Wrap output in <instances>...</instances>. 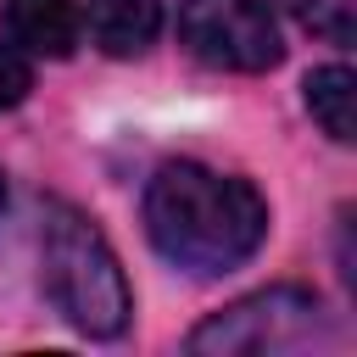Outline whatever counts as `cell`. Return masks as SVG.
Instances as JSON below:
<instances>
[{"label":"cell","mask_w":357,"mask_h":357,"mask_svg":"<svg viewBox=\"0 0 357 357\" xmlns=\"http://www.w3.org/2000/svg\"><path fill=\"white\" fill-rule=\"evenodd\" d=\"M145 234L173 268L212 279L257 257L268 240V201L251 178L201 162H167L145 190Z\"/></svg>","instance_id":"obj_1"},{"label":"cell","mask_w":357,"mask_h":357,"mask_svg":"<svg viewBox=\"0 0 357 357\" xmlns=\"http://www.w3.org/2000/svg\"><path fill=\"white\" fill-rule=\"evenodd\" d=\"M39 268H45V290L56 301V312L95 335V340H112L128 329V312H134V296H128V279L106 245V234L67 201H50L45 206V234H39Z\"/></svg>","instance_id":"obj_2"},{"label":"cell","mask_w":357,"mask_h":357,"mask_svg":"<svg viewBox=\"0 0 357 357\" xmlns=\"http://www.w3.org/2000/svg\"><path fill=\"white\" fill-rule=\"evenodd\" d=\"M178 45L218 73H268L284 56L268 0H184Z\"/></svg>","instance_id":"obj_3"},{"label":"cell","mask_w":357,"mask_h":357,"mask_svg":"<svg viewBox=\"0 0 357 357\" xmlns=\"http://www.w3.org/2000/svg\"><path fill=\"white\" fill-rule=\"evenodd\" d=\"M312 312H318L312 290L273 284L212 312L201 329H190V351H290L312 335Z\"/></svg>","instance_id":"obj_4"},{"label":"cell","mask_w":357,"mask_h":357,"mask_svg":"<svg viewBox=\"0 0 357 357\" xmlns=\"http://www.w3.org/2000/svg\"><path fill=\"white\" fill-rule=\"evenodd\" d=\"M6 33L11 45H22L28 56H73L84 22L73 0H6Z\"/></svg>","instance_id":"obj_5"},{"label":"cell","mask_w":357,"mask_h":357,"mask_svg":"<svg viewBox=\"0 0 357 357\" xmlns=\"http://www.w3.org/2000/svg\"><path fill=\"white\" fill-rule=\"evenodd\" d=\"M95 39V50L106 56H145L151 39L162 33V6L156 0H89V11L78 17Z\"/></svg>","instance_id":"obj_6"},{"label":"cell","mask_w":357,"mask_h":357,"mask_svg":"<svg viewBox=\"0 0 357 357\" xmlns=\"http://www.w3.org/2000/svg\"><path fill=\"white\" fill-rule=\"evenodd\" d=\"M307 112L324 123V134L329 139H340V145H351V128H357V73L351 67H318V73H307Z\"/></svg>","instance_id":"obj_7"},{"label":"cell","mask_w":357,"mask_h":357,"mask_svg":"<svg viewBox=\"0 0 357 357\" xmlns=\"http://www.w3.org/2000/svg\"><path fill=\"white\" fill-rule=\"evenodd\" d=\"M296 17H301L312 33L346 39V28H351V0H296Z\"/></svg>","instance_id":"obj_8"},{"label":"cell","mask_w":357,"mask_h":357,"mask_svg":"<svg viewBox=\"0 0 357 357\" xmlns=\"http://www.w3.org/2000/svg\"><path fill=\"white\" fill-rule=\"evenodd\" d=\"M28 89H33V67L17 50H0V112H11Z\"/></svg>","instance_id":"obj_9"},{"label":"cell","mask_w":357,"mask_h":357,"mask_svg":"<svg viewBox=\"0 0 357 357\" xmlns=\"http://www.w3.org/2000/svg\"><path fill=\"white\" fill-rule=\"evenodd\" d=\"M0 206H6V184H0Z\"/></svg>","instance_id":"obj_10"}]
</instances>
